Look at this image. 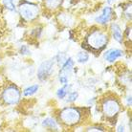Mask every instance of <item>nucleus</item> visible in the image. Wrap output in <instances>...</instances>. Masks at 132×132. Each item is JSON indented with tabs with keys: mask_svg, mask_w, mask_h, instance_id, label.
I'll list each match as a JSON object with an SVG mask.
<instances>
[{
	"mask_svg": "<svg viewBox=\"0 0 132 132\" xmlns=\"http://www.w3.org/2000/svg\"><path fill=\"white\" fill-rule=\"evenodd\" d=\"M109 36L106 31L100 28H94L85 36V41L82 44V48L92 53H99L104 50L108 44Z\"/></svg>",
	"mask_w": 132,
	"mask_h": 132,
	"instance_id": "nucleus-1",
	"label": "nucleus"
},
{
	"mask_svg": "<svg viewBox=\"0 0 132 132\" xmlns=\"http://www.w3.org/2000/svg\"><path fill=\"white\" fill-rule=\"evenodd\" d=\"M84 109L76 106H67L60 110L59 114V122L68 127L76 126L81 123L85 117Z\"/></svg>",
	"mask_w": 132,
	"mask_h": 132,
	"instance_id": "nucleus-2",
	"label": "nucleus"
},
{
	"mask_svg": "<svg viewBox=\"0 0 132 132\" xmlns=\"http://www.w3.org/2000/svg\"><path fill=\"white\" fill-rule=\"evenodd\" d=\"M101 110L107 120H116L122 111V104L118 98L106 96L101 101Z\"/></svg>",
	"mask_w": 132,
	"mask_h": 132,
	"instance_id": "nucleus-3",
	"label": "nucleus"
},
{
	"mask_svg": "<svg viewBox=\"0 0 132 132\" xmlns=\"http://www.w3.org/2000/svg\"><path fill=\"white\" fill-rule=\"evenodd\" d=\"M21 100V91L15 84H8L0 90V101L5 105H15Z\"/></svg>",
	"mask_w": 132,
	"mask_h": 132,
	"instance_id": "nucleus-4",
	"label": "nucleus"
},
{
	"mask_svg": "<svg viewBox=\"0 0 132 132\" xmlns=\"http://www.w3.org/2000/svg\"><path fill=\"white\" fill-rule=\"evenodd\" d=\"M18 13L25 22H33L40 14V8L36 3L23 0L18 6Z\"/></svg>",
	"mask_w": 132,
	"mask_h": 132,
	"instance_id": "nucleus-5",
	"label": "nucleus"
},
{
	"mask_svg": "<svg viewBox=\"0 0 132 132\" xmlns=\"http://www.w3.org/2000/svg\"><path fill=\"white\" fill-rule=\"evenodd\" d=\"M74 66H75V60L72 57H67L65 61L62 63L60 70V74H59V81L61 84L68 83Z\"/></svg>",
	"mask_w": 132,
	"mask_h": 132,
	"instance_id": "nucleus-6",
	"label": "nucleus"
},
{
	"mask_svg": "<svg viewBox=\"0 0 132 132\" xmlns=\"http://www.w3.org/2000/svg\"><path fill=\"white\" fill-rule=\"evenodd\" d=\"M54 65H55V60H48L43 61L37 69L38 79L41 81H44L47 79H49L54 72Z\"/></svg>",
	"mask_w": 132,
	"mask_h": 132,
	"instance_id": "nucleus-7",
	"label": "nucleus"
},
{
	"mask_svg": "<svg viewBox=\"0 0 132 132\" xmlns=\"http://www.w3.org/2000/svg\"><path fill=\"white\" fill-rule=\"evenodd\" d=\"M114 14H115V13H114L112 7L106 6L102 10L101 14L95 18V21L101 25H106L114 18Z\"/></svg>",
	"mask_w": 132,
	"mask_h": 132,
	"instance_id": "nucleus-8",
	"label": "nucleus"
},
{
	"mask_svg": "<svg viewBox=\"0 0 132 132\" xmlns=\"http://www.w3.org/2000/svg\"><path fill=\"white\" fill-rule=\"evenodd\" d=\"M122 55H123V52H122V50L117 49V48H112V49H109L104 52V54H103V59L107 62H114L118 59L122 57Z\"/></svg>",
	"mask_w": 132,
	"mask_h": 132,
	"instance_id": "nucleus-9",
	"label": "nucleus"
},
{
	"mask_svg": "<svg viewBox=\"0 0 132 132\" xmlns=\"http://www.w3.org/2000/svg\"><path fill=\"white\" fill-rule=\"evenodd\" d=\"M110 29H111V35L114 40L117 42L122 43L123 42V34L122 32L121 26L117 23H112L110 25Z\"/></svg>",
	"mask_w": 132,
	"mask_h": 132,
	"instance_id": "nucleus-10",
	"label": "nucleus"
},
{
	"mask_svg": "<svg viewBox=\"0 0 132 132\" xmlns=\"http://www.w3.org/2000/svg\"><path fill=\"white\" fill-rule=\"evenodd\" d=\"M63 3V0H43L44 8H46L48 11H56L60 9Z\"/></svg>",
	"mask_w": 132,
	"mask_h": 132,
	"instance_id": "nucleus-11",
	"label": "nucleus"
},
{
	"mask_svg": "<svg viewBox=\"0 0 132 132\" xmlns=\"http://www.w3.org/2000/svg\"><path fill=\"white\" fill-rule=\"evenodd\" d=\"M43 127L45 128H50L52 130H59V123L56 120L53 118H46L44 119L41 122Z\"/></svg>",
	"mask_w": 132,
	"mask_h": 132,
	"instance_id": "nucleus-12",
	"label": "nucleus"
},
{
	"mask_svg": "<svg viewBox=\"0 0 132 132\" xmlns=\"http://www.w3.org/2000/svg\"><path fill=\"white\" fill-rule=\"evenodd\" d=\"M62 85H63L62 87L59 88L57 91H56V97H57V99H60V100H63L64 98H65L66 95H67L68 92H69L70 87H71V85H70L69 83L62 84Z\"/></svg>",
	"mask_w": 132,
	"mask_h": 132,
	"instance_id": "nucleus-13",
	"label": "nucleus"
},
{
	"mask_svg": "<svg viewBox=\"0 0 132 132\" xmlns=\"http://www.w3.org/2000/svg\"><path fill=\"white\" fill-rule=\"evenodd\" d=\"M38 89H39V85H38V84H33V85L28 86V87H26V88L23 90V96H25V97L33 96L36 93H37Z\"/></svg>",
	"mask_w": 132,
	"mask_h": 132,
	"instance_id": "nucleus-14",
	"label": "nucleus"
},
{
	"mask_svg": "<svg viewBox=\"0 0 132 132\" xmlns=\"http://www.w3.org/2000/svg\"><path fill=\"white\" fill-rule=\"evenodd\" d=\"M76 59H77V61L79 63L84 64V63H86L89 60V54L87 53V52H84V51L79 52V53L77 54Z\"/></svg>",
	"mask_w": 132,
	"mask_h": 132,
	"instance_id": "nucleus-15",
	"label": "nucleus"
},
{
	"mask_svg": "<svg viewBox=\"0 0 132 132\" xmlns=\"http://www.w3.org/2000/svg\"><path fill=\"white\" fill-rule=\"evenodd\" d=\"M2 4L5 9H7L10 12H15L16 11V6L13 2V0H2Z\"/></svg>",
	"mask_w": 132,
	"mask_h": 132,
	"instance_id": "nucleus-16",
	"label": "nucleus"
},
{
	"mask_svg": "<svg viewBox=\"0 0 132 132\" xmlns=\"http://www.w3.org/2000/svg\"><path fill=\"white\" fill-rule=\"evenodd\" d=\"M66 102H76L77 99L79 98V93L78 91H73V92H68L66 95Z\"/></svg>",
	"mask_w": 132,
	"mask_h": 132,
	"instance_id": "nucleus-17",
	"label": "nucleus"
},
{
	"mask_svg": "<svg viewBox=\"0 0 132 132\" xmlns=\"http://www.w3.org/2000/svg\"><path fill=\"white\" fill-rule=\"evenodd\" d=\"M56 61H57V63H59V64H60V65H62V63L65 61L67 57H66V55L64 53H60L57 56H56Z\"/></svg>",
	"mask_w": 132,
	"mask_h": 132,
	"instance_id": "nucleus-18",
	"label": "nucleus"
},
{
	"mask_svg": "<svg viewBox=\"0 0 132 132\" xmlns=\"http://www.w3.org/2000/svg\"><path fill=\"white\" fill-rule=\"evenodd\" d=\"M86 131H105V129L103 128L102 126H92L86 129Z\"/></svg>",
	"mask_w": 132,
	"mask_h": 132,
	"instance_id": "nucleus-19",
	"label": "nucleus"
},
{
	"mask_svg": "<svg viewBox=\"0 0 132 132\" xmlns=\"http://www.w3.org/2000/svg\"><path fill=\"white\" fill-rule=\"evenodd\" d=\"M20 54L21 55H28V54H30V49L28 48L27 45H22L20 47Z\"/></svg>",
	"mask_w": 132,
	"mask_h": 132,
	"instance_id": "nucleus-20",
	"label": "nucleus"
},
{
	"mask_svg": "<svg viewBox=\"0 0 132 132\" xmlns=\"http://www.w3.org/2000/svg\"><path fill=\"white\" fill-rule=\"evenodd\" d=\"M126 106H127V107H131L132 102H131V96H130V95L126 97Z\"/></svg>",
	"mask_w": 132,
	"mask_h": 132,
	"instance_id": "nucleus-21",
	"label": "nucleus"
},
{
	"mask_svg": "<svg viewBox=\"0 0 132 132\" xmlns=\"http://www.w3.org/2000/svg\"><path fill=\"white\" fill-rule=\"evenodd\" d=\"M126 38L128 39L130 35H131V27H127L126 30Z\"/></svg>",
	"mask_w": 132,
	"mask_h": 132,
	"instance_id": "nucleus-22",
	"label": "nucleus"
},
{
	"mask_svg": "<svg viewBox=\"0 0 132 132\" xmlns=\"http://www.w3.org/2000/svg\"><path fill=\"white\" fill-rule=\"evenodd\" d=\"M125 130H126V128H125V126H118V127H117V131L118 132H123L125 131Z\"/></svg>",
	"mask_w": 132,
	"mask_h": 132,
	"instance_id": "nucleus-23",
	"label": "nucleus"
}]
</instances>
